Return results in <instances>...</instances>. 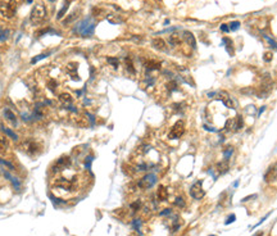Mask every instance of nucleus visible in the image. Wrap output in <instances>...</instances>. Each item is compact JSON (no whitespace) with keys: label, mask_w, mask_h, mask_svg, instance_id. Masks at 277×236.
<instances>
[{"label":"nucleus","mask_w":277,"mask_h":236,"mask_svg":"<svg viewBox=\"0 0 277 236\" xmlns=\"http://www.w3.org/2000/svg\"><path fill=\"white\" fill-rule=\"evenodd\" d=\"M55 186H58L59 189L66 190V191H72L75 189V182L72 180H68V179H58L55 181Z\"/></svg>","instance_id":"8"},{"label":"nucleus","mask_w":277,"mask_h":236,"mask_svg":"<svg viewBox=\"0 0 277 236\" xmlns=\"http://www.w3.org/2000/svg\"><path fill=\"white\" fill-rule=\"evenodd\" d=\"M263 37L267 40V42L270 44V46H271L272 49H276V50H277V42H276V41H275L272 37H270L268 35H264V33H263Z\"/></svg>","instance_id":"23"},{"label":"nucleus","mask_w":277,"mask_h":236,"mask_svg":"<svg viewBox=\"0 0 277 236\" xmlns=\"http://www.w3.org/2000/svg\"><path fill=\"white\" fill-rule=\"evenodd\" d=\"M50 2H55V0H50Z\"/></svg>","instance_id":"41"},{"label":"nucleus","mask_w":277,"mask_h":236,"mask_svg":"<svg viewBox=\"0 0 277 236\" xmlns=\"http://www.w3.org/2000/svg\"><path fill=\"white\" fill-rule=\"evenodd\" d=\"M184 132H185V123H184V121H177L172 126L170 134H168V137H170V139H180L184 135Z\"/></svg>","instance_id":"6"},{"label":"nucleus","mask_w":277,"mask_h":236,"mask_svg":"<svg viewBox=\"0 0 277 236\" xmlns=\"http://www.w3.org/2000/svg\"><path fill=\"white\" fill-rule=\"evenodd\" d=\"M125 66H126V69L128 71V72L131 73V75H135L136 73V71H135V67H134V63H132V61L127 57V58H125Z\"/></svg>","instance_id":"21"},{"label":"nucleus","mask_w":277,"mask_h":236,"mask_svg":"<svg viewBox=\"0 0 277 236\" xmlns=\"http://www.w3.org/2000/svg\"><path fill=\"white\" fill-rule=\"evenodd\" d=\"M0 163H2L3 166H5L7 168H9L10 171H16V167H14L13 164H12V163H10L9 160H4V159H2V158H0Z\"/></svg>","instance_id":"25"},{"label":"nucleus","mask_w":277,"mask_h":236,"mask_svg":"<svg viewBox=\"0 0 277 236\" xmlns=\"http://www.w3.org/2000/svg\"><path fill=\"white\" fill-rule=\"evenodd\" d=\"M17 12V3L14 0H4L0 2V14L4 18H13Z\"/></svg>","instance_id":"3"},{"label":"nucleus","mask_w":277,"mask_h":236,"mask_svg":"<svg viewBox=\"0 0 277 236\" xmlns=\"http://www.w3.org/2000/svg\"><path fill=\"white\" fill-rule=\"evenodd\" d=\"M156 198H158L159 202H164L168 198V191L164 186H159L158 190H156Z\"/></svg>","instance_id":"15"},{"label":"nucleus","mask_w":277,"mask_h":236,"mask_svg":"<svg viewBox=\"0 0 277 236\" xmlns=\"http://www.w3.org/2000/svg\"><path fill=\"white\" fill-rule=\"evenodd\" d=\"M68 4H69V0H67V2L64 3V7H63V8L61 9V12H59V13H58V16H57V18H58V19H61V18L64 16V13H66L67 9H68Z\"/></svg>","instance_id":"24"},{"label":"nucleus","mask_w":277,"mask_h":236,"mask_svg":"<svg viewBox=\"0 0 277 236\" xmlns=\"http://www.w3.org/2000/svg\"><path fill=\"white\" fill-rule=\"evenodd\" d=\"M215 168H217L215 171H218L221 175L226 173V172L228 171V159H225V160L218 162V163H217V167H215Z\"/></svg>","instance_id":"16"},{"label":"nucleus","mask_w":277,"mask_h":236,"mask_svg":"<svg viewBox=\"0 0 277 236\" xmlns=\"http://www.w3.org/2000/svg\"><path fill=\"white\" fill-rule=\"evenodd\" d=\"M270 214H271V213H268V214H266V216H264V217H263V218H262V219H260V221H259V222H258V223H257V225H255L254 227H253V229H255V227H258L259 225H262V223H263L264 221H266V219L268 218V216H270Z\"/></svg>","instance_id":"37"},{"label":"nucleus","mask_w":277,"mask_h":236,"mask_svg":"<svg viewBox=\"0 0 277 236\" xmlns=\"http://www.w3.org/2000/svg\"><path fill=\"white\" fill-rule=\"evenodd\" d=\"M223 42L226 44V49L228 50V54L234 55V44H232V41L228 39V37H225V39H223Z\"/></svg>","instance_id":"22"},{"label":"nucleus","mask_w":277,"mask_h":236,"mask_svg":"<svg viewBox=\"0 0 277 236\" xmlns=\"http://www.w3.org/2000/svg\"><path fill=\"white\" fill-rule=\"evenodd\" d=\"M210 236H215V235H210Z\"/></svg>","instance_id":"42"},{"label":"nucleus","mask_w":277,"mask_h":236,"mask_svg":"<svg viewBox=\"0 0 277 236\" xmlns=\"http://www.w3.org/2000/svg\"><path fill=\"white\" fill-rule=\"evenodd\" d=\"M46 18V8L44 4H37L35 5L33 9L31 10V16H30V21L33 26H39L45 21Z\"/></svg>","instance_id":"1"},{"label":"nucleus","mask_w":277,"mask_h":236,"mask_svg":"<svg viewBox=\"0 0 277 236\" xmlns=\"http://www.w3.org/2000/svg\"><path fill=\"white\" fill-rule=\"evenodd\" d=\"M232 153H234V148H228V150H225V159H230Z\"/></svg>","instance_id":"31"},{"label":"nucleus","mask_w":277,"mask_h":236,"mask_svg":"<svg viewBox=\"0 0 277 236\" xmlns=\"http://www.w3.org/2000/svg\"><path fill=\"white\" fill-rule=\"evenodd\" d=\"M228 26H230V31H236V30L240 27V22H239V21H234V22H231Z\"/></svg>","instance_id":"27"},{"label":"nucleus","mask_w":277,"mask_h":236,"mask_svg":"<svg viewBox=\"0 0 277 236\" xmlns=\"http://www.w3.org/2000/svg\"><path fill=\"white\" fill-rule=\"evenodd\" d=\"M132 226H134V229L141 235V231H140V227H141V219H134V222H132Z\"/></svg>","instance_id":"26"},{"label":"nucleus","mask_w":277,"mask_h":236,"mask_svg":"<svg viewBox=\"0 0 277 236\" xmlns=\"http://www.w3.org/2000/svg\"><path fill=\"white\" fill-rule=\"evenodd\" d=\"M4 117H5V120L8 121V122H10L13 126H17L18 125V118H17V116L12 112L9 108H5L4 109Z\"/></svg>","instance_id":"12"},{"label":"nucleus","mask_w":277,"mask_h":236,"mask_svg":"<svg viewBox=\"0 0 277 236\" xmlns=\"http://www.w3.org/2000/svg\"><path fill=\"white\" fill-rule=\"evenodd\" d=\"M171 213H172V210L167 208V209H163V210L161 212V216H170Z\"/></svg>","instance_id":"36"},{"label":"nucleus","mask_w":277,"mask_h":236,"mask_svg":"<svg viewBox=\"0 0 277 236\" xmlns=\"http://www.w3.org/2000/svg\"><path fill=\"white\" fill-rule=\"evenodd\" d=\"M140 208H141V202H140V200H136V202H134L131 204V209L135 210V212H137Z\"/></svg>","instance_id":"28"},{"label":"nucleus","mask_w":277,"mask_h":236,"mask_svg":"<svg viewBox=\"0 0 277 236\" xmlns=\"http://www.w3.org/2000/svg\"><path fill=\"white\" fill-rule=\"evenodd\" d=\"M184 40L186 41V44L190 46L191 49H195L196 48V39L195 36L192 35L190 31H185L184 32Z\"/></svg>","instance_id":"11"},{"label":"nucleus","mask_w":277,"mask_h":236,"mask_svg":"<svg viewBox=\"0 0 277 236\" xmlns=\"http://www.w3.org/2000/svg\"><path fill=\"white\" fill-rule=\"evenodd\" d=\"M2 131L4 132V135L5 136H8L9 139H12V140H14V141H17L18 140V135L13 131V130H10L9 127H7V126H2Z\"/></svg>","instance_id":"17"},{"label":"nucleus","mask_w":277,"mask_h":236,"mask_svg":"<svg viewBox=\"0 0 277 236\" xmlns=\"http://www.w3.org/2000/svg\"><path fill=\"white\" fill-rule=\"evenodd\" d=\"M58 98H59V100H61L62 103H64L67 105H69L72 103V96H71V94H68V92H61Z\"/></svg>","instance_id":"19"},{"label":"nucleus","mask_w":277,"mask_h":236,"mask_svg":"<svg viewBox=\"0 0 277 236\" xmlns=\"http://www.w3.org/2000/svg\"><path fill=\"white\" fill-rule=\"evenodd\" d=\"M221 31L222 32H230V26L227 25V23H223V25H221Z\"/></svg>","instance_id":"33"},{"label":"nucleus","mask_w":277,"mask_h":236,"mask_svg":"<svg viewBox=\"0 0 277 236\" xmlns=\"http://www.w3.org/2000/svg\"><path fill=\"white\" fill-rule=\"evenodd\" d=\"M175 205H177V207H180V208H184V207H185L184 199H182V198H177V199L175 200Z\"/></svg>","instance_id":"29"},{"label":"nucleus","mask_w":277,"mask_h":236,"mask_svg":"<svg viewBox=\"0 0 277 236\" xmlns=\"http://www.w3.org/2000/svg\"><path fill=\"white\" fill-rule=\"evenodd\" d=\"M264 61L271 62L272 61V53H264Z\"/></svg>","instance_id":"35"},{"label":"nucleus","mask_w":277,"mask_h":236,"mask_svg":"<svg viewBox=\"0 0 277 236\" xmlns=\"http://www.w3.org/2000/svg\"><path fill=\"white\" fill-rule=\"evenodd\" d=\"M277 179V163L272 164V166L267 170L266 175H264V181L266 182H272Z\"/></svg>","instance_id":"9"},{"label":"nucleus","mask_w":277,"mask_h":236,"mask_svg":"<svg viewBox=\"0 0 277 236\" xmlns=\"http://www.w3.org/2000/svg\"><path fill=\"white\" fill-rule=\"evenodd\" d=\"M47 86H50V90H55V87H57V81L55 80H50L49 81V84H47Z\"/></svg>","instance_id":"34"},{"label":"nucleus","mask_w":277,"mask_h":236,"mask_svg":"<svg viewBox=\"0 0 277 236\" xmlns=\"http://www.w3.org/2000/svg\"><path fill=\"white\" fill-rule=\"evenodd\" d=\"M168 42L171 44V46H178L180 44H181V37H180L178 35L173 33V35H171V36L168 37Z\"/></svg>","instance_id":"20"},{"label":"nucleus","mask_w":277,"mask_h":236,"mask_svg":"<svg viewBox=\"0 0 277 236\" xmlns=\"http://www.w3.org/2000/svg\"><path fill=\"white\" fill-rule=\"evenodd\" d=\"M94 30H95V23L91 22L90 18H86V19L81 21L76 26L75 32L81 35V36H83V37H89L94 33Z\"/></svg>","instance_id":"2"},{"label":"nucleus","mask_w":277,"mask_h":236,"mask_svg":"<svg viewBox=\"0 0 277 236\" xmlns=\"http://www.w3.org/2000/svg\"><path fill=\"white\" fill-rule=\"evenodd\" d=\"M3 175L12 182V185H13V187L16 189V190H21V182H19V180L17 179V177L12 176V175H10L9 172H7V171H3Z\"/></svg>","instance_id":"14"},{"label":"nucleus","mask_w":277,"mask_h":236,"mask_svg":"<svg viewBox=\"0 0 277 236\" xmlns=\"http://www.w3.org/2000/svg\"><path fill=\"white\" fill-rule=\"evenodd\" d=\"M108 62H109L114 68H117V67H118V63H119L117 58H112V57H111V58H108Z\"/></svg>","instance_id":"30"},{"label":"nucleus","mask_w":277,"mask_h":236,"mask_svg":"<svg viewBox=\"0 0 277 236\" xmlns=\"http://www.w3.org/2000/svg\"><path fill=\"white\" fill-rule=\"evenodd\" d=\"M201 185H203V181L199 180L198 182H195L194 185H192V186L190 187V195H191L192 198H194V199H196V200L203 199L204 195H205V191L203 190Z\"/></svg>","instance_id":"7"},{"label":"nucleus","mask_w":277,"mask_h":236,"mask_svg":"<svg viewBox=\"0 0 277 236\" xmlns=\"http://www.w3.org/2000/svg\"><path fill=\"white\" fill-rule=\"evenodd\" d=\"M266 111V107H260V109H259V112H258V117H260V114Z\"/></svg>","instance_id":"39"},{"label":"nucleus","mask_w":277,"mask_h":236,"mask_svg":"<svg viewBox=\"0 0 277 236\" xmlns=\"http://www.w3.org/2000/svg\"><path fill=\"white\" fill-rule=\"evenodd\" d=\"M19 148H21L23 151H25V153L30 154V155H35L36 153H39V150H40L39 144L36 143L33 139H26V140L21 141Z\"/></svg>","instance_id":"4"},{"label":"nucleus","mask_w":277,"mask_h":236,"mask_svg":"<svg viewBox=\"0 0 277 236\" xmlns=\"http://www.w3.org/2000/svg\"><path fill=\"white\" fill-rule=\"evenodd\" d=\"M254 198H257V195L254 194V195H250V196H246V198H244L241 202H248V200H250V199H254Z\"/></svg>","instance_id":"38"},{"label":"nucleus","mask_w":277,"mask_h":236,"mask_svg":"<svg viewBox=\"0 0 277 236\" xmlns=\"http://www.w3.org/2000/svg\"><path fill=\"white\" fill-rule=\"evenodd\" d=\"M235 219H236V216H235V214H231L230 217H228V218L225 221V225H231V223H232Z\"/></svg>","instance_id":"32"},{"label":"nucleus","mask_w":277,"mask_h":236,"mask_svg":"<svg viewBox=\"0 0 277 236\" xmlns=\"http://www.w3.org/2000/svg\"><path fill=\"white\" fill-rule=\"evenodd\" d=\"M254 236H263V234H262V232H259V234H257V235H254Z\"/></svg>","instance_id":"40"},{"label":"nucleus","mask_w":277,"mask_h":236,"mask_svg":"<svg viewBox=\"0 0 277 236\" xmlns=\"http://www.w3.org/2000/svg\"><path fill=\"white\" fill-rule=\"evenodd\" d=\"M155 184H156V176L154 173H148L139 180L137 186L141 189V190H148V189L153 187Z\"/></svg>","instance_id":"5"},{"label":"nucleus","mask_w":277,"mask_h":236,"mask_svg":"<svg viewBox=\"0 0 277 236\" xmlns=\"http://www.w3.org/2000/svg\"><path fill=\"white\" fill-rule=\"evenodd\" d=\"M151 45L153 48L156 49V50H161V52H167V42L161 39V37H155L151 40Z\"/></svg>","instance_id":"10"},{"label":"nucleus","mask_w":277,"mask_h":236,"mask_svg":"<svg viewBox=\"0 0 277 236\" xmlns=\"http://www.w3.org/2000/svg\"><path fill=\"white\" fill-rule=\"evenodd\" d=\"M244 127V120L241 116H237L236 120L234 121V125H232V128L235 130V131H239V130H241Z\"/></svg>","instance_id":"18"},{"label":"nucleus","mask_w":277,"mask_h":236,"mask_svg":"<svg viewBox=\"0 0 277 236\" xmlns=\"http://www.w3.org/2000/svg\"><path fill=\"white\" fill-rule=\"evenodd\" d=\"M144 67H145L146 71H158V69H161L162 64L159 62H156V61H153V59H149V61L145 62Z\"/></svg>","instance_id":"13"}]
</instances>
